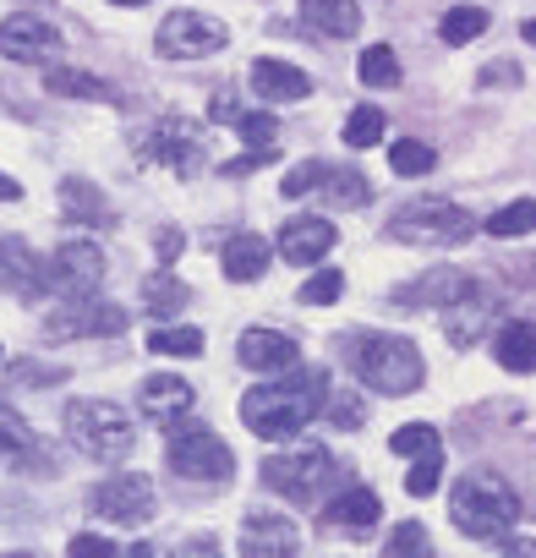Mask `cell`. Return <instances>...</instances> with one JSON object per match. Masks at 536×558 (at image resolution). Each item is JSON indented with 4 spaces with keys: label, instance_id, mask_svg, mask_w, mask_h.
Listing matches in <instances>:
<instances>
[{
    "label": "cell",
    "instance_id": "4dcf8cb0",
    "mask_svg": "<svg viewBox=\"0 0 536 558\" xmlns=\"http://www.w3.org/2000/svg\"><path fill=\"white\" fill-rule=\"evenodd\" d=\"M487 34V12L482 7H454V12H443V23H438V39L443 45H471V39H482Z\"/></svg>",
    "mask_w": 536,
    "mask_h": 558
},
{
    "label": "cell",
    "instance_id": "f6af8a7d",
    "mask_svg": "<svg viewBox=\"0 0 536 558\" xmlns=\"http://www.w3.org/2000/svg\"><path fill=\"white\" fill-rule=\"evenodd\" d=\"M66 367H34V362H17L12 367V384H61Z\"/></svg>",
    "mask_w": 536,
    "mask_h": 558
},
{
    "label": "cell",
    "instance_id": "6da1fadb",
    "mask_svg": "<svg viewBox=\"0 0 536 558\" xmlns=\"http://www.w3.org/2000/svg\"><path fill=\"white\" fill-rule=\"evenodd\" d=\"M324 395H329V378H324L318 367H302L296 378L246 389V395H241V422H246V433L280 444V438H296V433L324 411Z\"/></svg>",
    "mask_w": 536,
    "mask_h": 558
},
{
    "label": "cell",
    "instance_id": "f907efd6",
    "mask_svg": "<svg viewBox=\"0 0 536 558\" xmlns=\"http://www.w3.org/2000/svg\"><path fill=\"white\" fill-rule=\"evenodd\" d=\"M503 558H536V542H531V536H514V542L503 547Z\"/></svg>",
    "mask_w": 536,
    "mask_h": 558
},
{
    "label": "cell",
    "instance_id": "7dc6e473",
    "mask_svg": "<svg viewBox=\"0 0 536 558\" xmlns=\"http://www.w3.org/2000/svg\"><path fill=\"white\" fill-rule=\"evenodd\" d=\"M482 83L487 88H509V83H520V66L514 61H492V66H482Z\"/></svg>",
    "mask_w": 536,
    "mask_h": 558
},
{
    "label": "cell",
    "instance_id": "e575fe53",
    "mask_svg": "<svg viewBox=\"0 0 536 558\" xmlns=\"http://www.w3.org/2000/svg\"><path fill=\"white\" fill-rule=\"evenodd\" d=\"M334 208H362L367 197H373V186L356 175V170H340V165H329V175H324V186H318Z\"/></svg>",
    "mask_w": 536,
    "mask_h": 558
},
{
    "label": "cell",
    "instance_id": "5b68a950",
    "mask_svg": "<svg viewBox=\"0 0 536 558\" xmlns=\"http://www.w3.org/2000/svg\"><path fill=\"white\" fill-rule=\"evenodd\" d=\"M389 241H405V246H454L471 235V214L449 197H422V203H405L389 214Z\"/></svg>",
    "mask_w": 536,
    "mask_h": 558
},
{
    "label": "cell",
    "instance_id": "bcb514c9",
    "mask_svg": "<svg viewBox=\"0 0 536 558\" xmlns=\"http://www.w3.org/2000/svg\"><path fill=\"white\" fill-rule=\"evenodd\" d=\"M280 148H252V154H241V159H230L224 165V175H252V170H263L268 159H275Z\"/></svg>",
    "mask_w": 536,
    "mask_h": 558
},
{
    "label": "cell",
    "instance_id": "d6986e66",
    "mask_svg": "<svg viewBox=\"0 0 536 558\" xmlns=\"http://www.w3.org/2000/svg\"><path fill=\"white\" fill-rule=\"evenodd\" d=\"M235 356H241V367H252V373H291V367L302 362L296 340L280 335V329H246L241 345H235Z\"/></svg>",
    "mask_w": 536,
    "mask_h": 558
},
{
    "label": "cell",
    "instance_id": "44dd1931",
    "mask_svg": "<svg viewBox=\"0 0 536 558\" xmlns=\"http://www.w3.org/2000/svg\"><path fill=\"white\" fill-rule=\"evenodd\" d=\"M268 263H275V246H268L263 235H252V230L230 235V241H224V252H219V268H224L230 286H252V279H263V274H268Z\"/></svg>",
    "mask_w": 536,
    "mask_h": 558
},
{
    "label": "cell",
    "instance_id": "2e32d148",
    "mask_svg": "<svg viewBox=\"0 0 536 558\" xmlns=\"http://www.w3.org/2000/svg\"><path fill=\"white\" fill-rule=\"evenodd\" d=\"M492 313H498L492 291H482L476 279H471V286H465V291L443 307V335H449V345H476V340L487 335Z\"/></svg>",
    "mask_w": 536,
    "mask_h": 558
},
{
    "label": "cell",
    "instance_id": "52a82bcc",
    "mask_svg": "<svg viewBox=\"0 0 536 558\" xmlns=\"http://www.w3.org/2000/svg\"><path fill=\"white\" fill-rule=\"evenodd\" d=\"M263 482L291 504H313L324 498V487L334 482V454L329 449H291V454H268L263 460Z\"/></svg>",
    "mask_w": 536,
    "mask_h": 558
},
{
    "label": "cell",
    "instance_id": "d590c367",
    "mask_svg": "<svg viewBox=\"0 0 536 558\" xmlns=\"http://www.w3.org/2000/svg\"><path fill=\"white\" fill-rule=\"evenodd\" d=\"M389 449L405 454V460H422V454H433V449H443V444H438V427H427V422H405V427H394Z\"/></svg>",
    "mask_w": 536,
    "mask_h": 558
},
{
    "label": "cell",
    "instance_id": "ab89813d",
    "mask_svg": "<svg viewBox=\"0 0 536 558\" xmlns=\"http://www.w3.org/2000/svg\"><path fill=\"white\" fill-rule=\"evenodd\" d=\"M235 137L246 143V148H280V121L275 116H235Z\"/></svg>",
    "mask_w": 536,
    "mask_h": 558
},
{
    "label": "cell",
    "instance_id": "d6a6232c",
    "mask_svg": "<svg viewBox=\"0 0 536 558\" xmlns=\"http://www.w3.org/2000/svg\"><path fill=\"white\" fill-rule=\"evenodd\" d=\"M383 132H389V116L378 105H356L351 121H345V148H378Z\"/></svg>",
    "mask_w": 536,
    "mask_h": 558
},
{
    "label": "cell",
    "instance_id": "f1b7e54d",
    "mask_svg": "<svg viewBox=\"0 0 536 558\" xmlns=\"http://www.w3.org/2000/svg\"><path fill=\"white\" fill-rule=\"evenodd\" d=\"M143 302H148V313H154V318H175V313L192 302V291H186L181 279L165 268V274H148V279H143Z\"/></svg>",
    "mask_w": 536,
    "mask_h": 558
},
{
    "label": "cell",
    "instance_id": "7c38bea8",
    "mask_svg": "<svg viewBox=\"0 0 536 558\" xmlns=\"http://www.w3.org/2000/svg\"><path fill=\"white\" fill-rule=\"evenodd\" d=\"M88 509H94L99 520H110V525H143V520L154 514V482L137 476V471L110 476V482H99V487L88 493Z\"/></svg>",
    "mask_w": 536,
    "mask_h": 558
},
{
    "label": "cell",
    "instance_id": "30bf717a",
    "mask_svg": "<svg viewBox=\"0 0 536 558\" xmlns=\"http://www.w3.org/2000/svg\"><path fill=\"white\" fill-rule=\"evenodd\" d=\"M61 50H66L61 28L45 23V17H34V12H17V17L0 23V56L17 61V66H50Z\"/></svg>",
    "mask_w": 536,
    "mask_h": 558
},
{
    "label": "cell",
    "instance_id": "83f0119b",
    "mask_svg": "<svg viewBox=\"0 0 536 558\" xmlns=\"http://www.w3.org/2000/svg\"><path fill=\"white\" fill-rule=\"evenodd\" d=\"M45 88H50L56 99H94V105H121V94H115L105 77H94V72H72V66H50Z\"/></svg>",
    "mask_w": 536,
    "mask_h": 558
},
{
    "label": "cell",
    "instance_id": "484cf974",
    "mask_svg": "<svg viewBox=\"0 0 536 558\" xmlns=\"http://www.w3.org/2000/svg\"><path fill=\"white\" fill-rule=\"evenodd\" d=\"M61 214L66 219H77V225H115V214H110V203H105V192L88 181V175H66L61 181Z\"/></svg>",
    "mask_w": 536,
    "mask_h": 558
},
{
    "label": "cell",
    "instance_id": "603a6c76",
    "mask_svg": "<svg viewBox=\"0 0 536 558\" xmlns=\"http://www.w3.org/2000/svg\"><path fill=\"white\" fill-rule=\"evenodd\" d=\"M137 405H143L154 422H181V416L192 411V384L175 378V373H154V378H143Z\"/></svg>",
    "mask_w": 536,
    "mask_h": 558
},
{
    "label": "cell",
    "instance_id": "5bb4252c",
    "mask_svg": "<svg viewBox=\"0 0 536 558\" xmlns=\"http://www.w3.org/2000/svg\"><path fill=\"white\" fill-rule=\"evenodd\" d=\"M148 159H159V165H170L175 175H192L197 165H203V132L192 126V121H181V116H170V121H159L154 132H148Z\"/></svg>",
    "mask_w": 536,
    "mask_h": 558
},
{
    "label": "cell",
    "instance_id": "8d00e7d4",
    "mask_svg": "<svg viewBox=\"0 0 536 558\" xmlns=\"http://www.w3.org/2000/svg\"><path fill=\"white\" fill-rule=\"evenodd\" d=\"M389 558H438V553H433V536H427V525H416V520H400V525L389 531Z\"/></svg>",
    "mask_w": 536,
    "mask_h": 558
},
{
    "label": "cell",
    "instance_id": "681fc988",
    "mask_svg": "<svg viewBox=\"0 0 536 558\" xmlns=\"http://www.w3.org/2000/svg\"><path fill=\"white\" fill-rule=\"evenodd\" d=\"M154 246H159V263H165V268H170V263H175V257H181V246H186V235H181V230H175V225H170V230H159V241H154Z\"/></svg>",
    "mask_w": 536,
    "mask_h": 558
},
{
    "label": "cell",
    "instance_id": "ee69618b",
    "mask_svg": "<svg viewBox=\"0 0 536 558\" xmlns=\"http://www.w3.org/2000/svg\"><path fill=\"white\" fill-rule=\"evenodd\" d=\"M66 553H72V558H115V542H105V536H94V531H77Z\"/></svg>",
    "mask_w": 536,
    "mask_h": 558
},
{
    "label": "cell",
    "instance_id": "f546056e",
    "mask_svg": "<svg viewBox=\"0 0 536 558\" xmlns=\"http://www.w3.org/2000/svg\"><path fill=\"white\" fill-rule=\"evenodd\" d=\"M492 241H514V235H531L536 230V203L531 197H514V203H503L498 214H487V225H482Z\"/></svg>",
    "mask_w": 536,
    "mask_h": 558
},
{
    "label": "cell",
    "instance_id": "9f6ffc18",
    "mask_svg": "<svg viewBox=\"0 0 536 558\" xmlns=\"http://www.w3.org/2000/svg\"><path fill=\"white\" fill-rule=\"evenodd\" d=\"M12 558H34V553H12Z\"/></svg>",
    "mask_w": 536,
    "mask_h": 558
},
{
    "label": "cell",
    "instance_id": "8992f818",
    "mask_svg": "<svg viewBox=\"0 0 536 558\" xmlns=\"http://www.w3.org/2000/svg\"><path fill=\"white\" fill-rule=\"evenodd\" d=\"M165 454H170V471L186 476V482H224V476L235 471L230 444H224L214 427H203V422H175Z\"/></svg>",
    "mask_w": 536,
    "mask_h": 558
},
{
    "label": "cell",
    "instance_id": "8fae6325",
    "mask_svg": "<svg viewBox=\"0 0 536 558\" xmlns=\"http://www.w3.org/2000/svg\"><path fill=\"white\" fill-rule=\"evenodd\" d=\"M50 291L56 296H99V286H105V252L94 246V241H66L50 263Z\"/></svg>",
    "mask_w": 536,
    "mask_h": 558
},
{
    "label": "cell",
    "instance_id": "c3c4849f",
    "mask_svg": "<svg viewBox=\"0 0 536 558\" xmlns=\"http://www.w3.org/2000/svg\"><path fill=\"white\" fill-rule=\"evenodd\" d=\"M175 558H224V553H219L214 536H186V542L175 547Z\"/></svg>",
    "mask_w": 536,
    "mask_h": 558
},
{
    "label": "cell",
    "instance_id": "74e56055",
    "mask_svg": "<svg viewBox=\"0 0 536 558\" xmlns=\"http://www.w3.org/2000/svg\"><path fill=\"white\" fill-rule=\"evenodd\" d=\"M148 351L154 356H203V335L197 329H154Z\"/></svg>",
    "mask_w": 536,
    "mask_h": 558
},
{
    "label": "cell",
    "instance_id": "7402d4cb",
    "mask_svg": "<svg viewBox=\"0 0 536 558\" xmlns=\"http://www.w3.org/2000/svg\"><path fill=\"white\" fill-rule=\"evenodd\" d=\"M465 286H471V279L460 268H427L422 279H411V286L394 291V307H405V313H416V307H449Z\"/></svg>",
    "mask_w": 536,
    "mask_h": 558
},
{
    "label": "cell",
    "instance_id": "4316f807",
    "mask_svg": "<svg viewBox=\"0 0 536 558\" xmlns=\"http://www.w3.org/2000/svg\"><path fill=\"white\" fill-rule=\"evenodd\" d=\"M324 520H329V525H345V531H373V525L383 520V498H378L373 487H345V493L324 509Z\"/></svg>",
    "mask_w": 536,
    "mask_h": 558
},
{
    "label": "cell",
    "instance_id": "ac0fdd59",
    "mask_svg": "<svg viewBox=\"0 0 536 558\" xmlns=\"http://www.w3.org/2000/svg\"><path fill=\"white\" fill-rule=\"evenodd\" d=\"M246 77H252V94L268 99V105H302V99H313V77L302 66H291V61H275V56L252 61Z\"/></svg>",
    "mask_w": 536,
    "mask_h": 558
},
{
    "label": "cell",
    "instance_id": "e0dca14e",
    "mask_svg": "<svg viewBox=\"0 0 536 558\" xmlns=\"http://www.w3.org/2000/svg\"><path fill=\"white\" fill-rule=\"evenodd\" d=\"M302 531L285 514H246L241 525V558H296Z\"/></svg>",
    "mask_w": 536,
    "mask_h": 558
},
{
    "label": "cell",
    "instance_id": "60d3db41",
    "mask_svg": "<svg viewBox=\"0 0 536 558\" xmlns=\"http://www.w3.org/2000/svg\"><path fill=\"white\" fill-rule=\"evenodd\" d=\"M438 476H443V449L422 454V460L405 471V493H411V498H427V493L438 487Z\"/></svg>",
    "mask_w": 536,
    "mask_h": 558
},
{
    "label": "cell",
    "instance_id": "9c48e42d",
    "mask_svg": "<svg viewBox=\"0 0 536 558\" xmlns=\"http://www.w3.org/2000/svg\"><path fill=\"white\" fill-rule=\"evenodd\" d=\"M105 335H126V313L99 296H72L61 302V313L45 318V340H105Z\"/></svg>",
    "mask_w": 536,
    "mask_h": 558
},
{
    "label": "cell",
    "instance_id": "1f68e13d",
    "mask_svg": "<svg viewBox=\"0 0 536 558\" xmlns=\"http://www.w3.org/2000/svg\"><path fill=\"white\" fill-rule=\"evenodd\" d=\"M356 77H362L367 88H400V56H394L389 45H373V50H362Z\"/></svg>",
    "mask_w": 536,
    "mask_h": 558
},
{
    "label": "cell",
    "instance_id": "3957f363",
    "mask_svg": "<svg viewBox=\"0 0 536 558\" xmlns=\"http://www.w3.org/2000/svg\"><path fill=\"white\" fill-rule=\"evenodd\" d=\"M351 367H356V378H362L367 389H378V395H389V400L416 395L422 378H427V362H422V351H416L405 335H356Z\"/></svg>",
    "mask_w": 536,
    "mask_h": 558
},
{
    "label": "cell",
    "instance_id": "7bdbcfd3",
    "mask_svg": "<svg viewBox=\"0 0 536 558\" xmlns=\"http://www.w3.org/2000/svg\"><path fill=\"white\" fill-rule=\"evenodd\" d=\"M324 416H329L334 427H345V433H351V427H362V416H367V411H362V400H356L351 389H334V395H324Z\"/></svg>",
    "mask_w": 536,
    "mask_h": 558
},
{
    "label": "cell",
    "instance_id": "f5cc1de1",
    "mask_svg": "<svg viewBox=\"0 0 536 558\" xmlns=\"http://www.w3.org/2000/svg\"><path fill=\"white\" fill-rule=\"evenodd\" d=\"M126 558H154V547H148V542H137V547H132Z\"/></svg>",
    "mask_w": 536,
    "mask_h": 558
},
{
    "label": "cell",
    "instance_id": "cb8c5ba5",
    "mask_svg": "<svg viewBox=\"0 0 536 558\" xmlns=\"http://www.w3.org/2000/svg\"><path fill=\"white\" fill-rule=\"evenodd\" d=\"M302 23L324 39H356L362 34V7L356 0H302Z\"/></svg>",
    "mask_w": 536,
    "mask_h": 558
},
{
    "label": "cell",
    "instance_id": "9a60e30c",
    "mask_svg": "<svg viewBox=\"0 0 536 558\" xmlns=\"http://www.w3.org/2000/svg\"><path fill=\"white\" fill-rule=\"evenodd\" d=\"M334 241H340L334 219H324V214H296V219L280 230V257L296 263V268H313V263H324V257L334 252Z\"/></svg>",
    "mask_w": 536,
    "mask_h": 558
},
{
    "label": "cell",
    "instance_id": "836d02e7",
    "mask_svg": "<svg viewBox=\"0 0 536 558\" xmlns=\"http://www.w3.org/2000/svg\"><path fill=\"white\" fill-rule=\"evenodd\" d=\"M433 165H438V154H433L422 137H400V143H389V170H394V175L416 181V175H427Z\"/></svg>",
    "mask_w": 536,
    "mask_h": 558
},
{
    "label": "cell",
    "instance_id": "7a4b0ae2",
    "mask_svg": "<svg viewBox=\"0 0 536 558\" xmlns=\"http://www.w3.org/2000/svg\"><path fill=\"white\" fill-rule=\"evenodd\" d=\"M514 514H520V498L503 476L492 471H471L454 482V498H449V520L471 536V542H498L514 531Z\"/></svg>",
    "mask_w": 536,
    "mask_h": 558
},
{
    "label": "cell",
    "instance_id": "b9f144b4",
    "mask_svg": "<svg viewBox=\"0 0 536 558\" xmlns=\"http://www.w3.org/2000/svg\"><path fill=\"white\" fill-rule=\"evenodd\" d=\"M324 175H329V165H324V159H302V165L280 181V192H285V197H307V192H318V186H324Z\"/></svg>",
    "mask_w": 536,
    "mask_h": 558
},
{
    "label": "cell",
    "instance_id": "ba28073f",
    "mask_svg": "<svg viewBox=\"0 0 536 558\" xmlns=\"http://www.w3.org/2000/svg\"><path fill=\"white\" fill-rule=\"evenodd\" d=\"M224 45H230V28L219 17H208V12H170L154 34V50L165 61H208Z\"/></svg>",
    "mask_w": 536,
    "mask_h": 558
},
{
    "label": "cell",
    "instance_id": "db71d44e",
    "mask_svg": "<svg viewBox=\"0 0 536 558\" xmlns=\"http://www.w3.org/2000/svg\"><path fill=\"white\" fill-rule=\"evenodd\" d=\"M520 34H525V39H531V45H536V17H531V23H525V28H520Z\"/></svg>",
    "mask_w": 536,
    "mask_h": 558
},
{
    "label": "cell",
    "instance_id": "d4e9b609",
    "mask_svg": "<svg viewBox=\"0 0 536 558\" xmlns=\"http://www.w3.org/2000/svg\"><path fill=\"white\" fill-rule=\"evenodd\" d=\"M492 356H498L503 373H536V324H525V318L498 324V335H492Z\"/></svg>",
    "mask_w": 536,
    "mask_h": 558
},
{
    "label": "cell",
    "instance_id": "4fadbf2b",
    "mask_svg": "<svg viewBox=\"0 0 536 558\" xmlns=\"http://www.w3.org/2000/svg\"><path fill=\"white\" fill-rule=\"evenodd\" d=\"M0 296H17V302L50 296V268L45 257H34L23 235H0Z\"/></svg>",
    "mask_w": 536,
    "mask_h": 558
},
{
    "label": "cell",
    "instance_id": "f35d334b",
    "mask_svg": "<svg viewBox=\"0 0 536 558\" xmlns=\"http://www.w3.org/2000/svg\"><path fill=\"white\" fill-rule=\"evenodd\" d=\"M340 296H345V274H340V268H318L307 286H302L296 302H307V307H329V302H340Z\"/></svg>",
    "mask_w": 536,
    "mask_h": 558
},
{
    "label": "cell",
    "instance_id": "277c9868",
    "mask_svg": "<svg viewBox=\"0 0 536 558\" xmlns=\"http://www.w3.org/2000/svg\"><path fill=\"white\" fill-rule=\"evenodd\" d=\"M66 438L88 454V460H121L132 449V416L115 400H72L66 405Z\"/></svg>",
    "mask_w": 536,
    "mask_h": 558
},
{
    "label": "cell",
    "instance_id": "816d5d0a",
    "mask_svg": "<svg viewBox=\"0 0 536 558\" xmlns=\"http://www.w3.org/2000/svg\"><path fill=\"white\" fill-rule=\"evenodd\" d=\"M17 197H23V186L12 175H0V203H17Z\"/></svg>",
    "mask_w": 536,
    "mask_h": 558
},
{
    "label": "cell",
    "instance_id": "11a10c76",
    "mask_svg": "<svg viewBox=\"0 0 536 558\" xmlns=\"http://www.w3.org/2000/svg\"><path fill=\"white\" fill-rule=\"evenodd\" d=\"M110 7H148V0H110Z\"/></svg>",
    "mask_w": 536,
    "mask_h": 558
},
{
    "label": "cell",
    "instance_id": "ffe728a7",
    "mask_svg": "<svg viewBox=\"0 0 536 558\" xmlns=\"http://www.w3.org/2000/svg\"><path fill=\"white\" fill-rule=\"evenodd\" d=\"M0 465H17V471H50V454H45L39 433H34L12 405H0Z\"/></svg>",
    "mask_w": 536,
    "mask_h": 558
}]
</instances>
